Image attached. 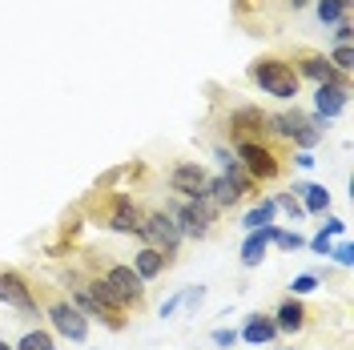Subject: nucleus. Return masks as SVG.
Returning <instances> with one entry per match:
<instances>
[{
    "label": "nucleus",
    "mask_w": 354,
    "mask_h": 350,
    "mask_svg": "<svg viewBox=\"0 0 354 350\" xmlns=\"http://www.w3.org/2000/svg\"><path fill=\"white\" fill-rule=\"evenodd\" d=\"M88 218L97 221L101 230H113V234H133L141 230V218H145V205L137 201L125 190H93L85 201Z\"/></svg>",
    "instance_id": "f257e3e1"
},
{
    "label": "nucleus",
    "mask_w": 354,
    "mask_h": 350,
    "mask_svg": "<svg viewBox=\"0 0 354 350\" xmlns=\"http://www.w3.org/2000/svg\"><path fill=\"white\" fill-rule=\"evenodd\" d=\"M245 77H250V85L262 89L266 97H274V101H298V93H302V81H298L294 65L286 57H278V53L254 57L250 68H245Z\"/></svg>",
    "instance_id": "f03ea898"
},
{
    "label": "nucleus",
    "mask_w": 354,
    "mask_h": 350,
    "mask_svg": "<svg viewBox=\"0 0 354 350\" xmlns=\"http://www.w3.org/2000/svg\"><path fill=\"white\" fill-rule=\"evenodd\" d=\"M234 157H238V165H242L245 174L254 177L258 190L286 174V154H282L270 137H266V141H238V145H234Z\"/></svg>",
    "instance_id": "7ed1b4c3"
},
{
    "label": "nucleus",
    "mask_w": 354,
    "mask_h": 350,
    "mask_svg": "<svg viewBox=\"0 0 354 350\" xmlns=\"http://www.w3.org/2000/svg\"><path fill=\"white\" fill-rule=\"evenodd\" d=\"M88 270L101 274V278L109 282V290L125 302L129 314H141V310H145V302H149V286L137 278V270H133L129 262H97V258H88Z\"/></svg>",
    "instance_id": "20e7f679"
},
{
    "label": "nucleus",
    "mask_w": 354,
    "mask_h": 350,
    "mask_svg": "<svg viewBox=\"0 0 354 350\" xmlns=\"http://www.w3.org/2000/svg\"><path fill=\"white\" fill-rule=\"evenodd\" d=\"M37 298H41V314L48 318V330L57 334V338H68V342H85L88 338V322L81 310L68 302L65 294H41V286H37Z\"/></svg>",
    "instance_id": "39448f33"
},
{
    "label": "nucleus",
    "mask_w": 354,
    "mask_h": 350,
    "mask_svg": "<svg viewBox=\"0 0 354 350\" xmlns=\"http://www.w3.org/2000/svg\"><path fill=\"white\" fill-rule=\"evenodd\" d=\"M169 214H174L177 221V230H181V238H189V241H205V238H214V230H218V218H221V210L209 201V197H198V201H181L177 197L174 205H165Z\"/></svg>",
    "instance_id": "423d86ee"
},
{
    "label": "nucleus",
    "mask_w": 354,
    "mask_h": 350,
    "mask_svg": "<svg viewBox=\"0 0 354 350\" xmlns=\"http://www.w3.org/2000/svg\"><path fill=\"white\" fill-rule=\"evenodd\" d=\"M137 238H141V246H153V250H161L169 262L177 258V250H181V241H185V238H181V230H177L174 214H169L165 205H153V210H145Z\"/></svg>",
    "instance_id": "0eeeda50"
},
{
    "label": "nucleus",
    "mask_w": 354,
    "mask_h": 350,
    "mask_svg": "<svg viewBox=\"0 0 354 350\" xmlns=\"http://www.w3.org/2000/svg\"><path fill=\"white\" fill-rule=\"evenodd\" d=\"M0 306L17 310L24 318H41V298H37V282L12 270V266H0Z\"/></svg>",
    "instance_id": "6e6552de"
},
{
    "label": "nucleus",
    "mask_w": 354,
    "mask_h": 350,
    "mask_svg": "<svg viewBox=\"0 0 354 350\" xmlns=\"http://www.w3.org/2000/svg\"><path fill=\"white\" fill-rule=\"evenodd\" d=\"M61 282H65V290H68L65 298H68V302H73L77 310H81V314H85L88 322H101V326L113 330V334H121V330L129 326V322L113 318L109 310H101V306H97V298L88 294V286H85V270H65V274H61Z\"/></svg>",
    "instance_id": "1a4fd4ad"
},
{
    "label": "nucleus",
    "mask_w": 354,
    "mask_h": 350,
    "mask_svg": "<svg viewBox=\"0 0 354 350\" xmlns=\"http://www.w3.org/2000/svg\"><path fill=\"white\" fill-rule=\"evenodd\" d=\"M274 137L290 141L294 149H314V145L322 141V129H318V125H310L306 113L282 109V113H270V141H274Z\"/></svg>",
    "instance_id": "9d476101"
},
{
    "label": "nucleus",
    "mask_w": 354,
    "mask_h": 350,
    "mask_svg": "<svg viewBox=\"0 0 354 350\" xmlns=\"http://www.w3.org/2000/svg\"><path fill=\"white\" fill-rule=\"evenodd\" d=\"M225 133L230 141H266L270 137V113L262 105H234L225 113Z\"/></svg>",
    "instance_id": "9b49d317"
},
{
    "label": "nucleus",
    "mask_w": 354,
    "mask_h": 350,
    "mask_svg": "<svg viewBox=\"0 0 354 350\" xmlns=\"http://www.w3.org/2000/svg\"><path fill=\"white\" fill-rule=\"evenodd\" d=\"M294 73H298V81H314V85H338V81H351V77H342V73H334L330 61H326V53H318V48H294V57H286Z\"/></svg>",
    "instance_id": "f8f14e48"
},
{
    "label": "nucleus",
    "mask_w": 354,
    "mask_h": 350,
    "mask_svg": "<svg viewBox=\"0 0 354 350\" xmlns=\"http://www.w3.org/2000/svg\"><path fill=\"white\" fill-rule=\"evenodd\" d=\"M165 181H169L174 197H181V201H198V197L209 194V174H205V165H198V161H174Z\"/></svg>",
    "instance_id": "ddd939ff"
},
{
    "label": "nucleus",
    "mask_w": 354,
    "mask_h": 350,
    "mask_svg": "<svg viewBox=\"0 0 354 350\" xmlns=\"http://www.w3.org/2000/svg\"><path fill=\"white\" fill-rule=\"evenodd\" d=\"M274 330L278 334H286V338H298V334H306L310 322H314V314H310V306L302 302V298H294V294H286L278 306H274Z\"/></svg>",
    "instance_id": "4468645a"
},
{
    "label": "nucleus",
    "mask_w": 354,
    "mask_h": 350,
    "mask_svg": "<svg viewBox=\"0 0 354 350\" xmlns=\"http://www.w3.org/2000/svg\"><path fill=\"white\" fill-rule=\"evenodd\" d=\"M351 105V81H338V85H314V117L334 121L342 117Z\"/></svg>",
    "instance_id": "2eb2a0df"
},
{
    "label": "nucleus",
    "mask_w": 354,
    "mask_h": 350,
    "mask_svg": "<svg viewBox=\"0 0 354 350\" xmlns=\"http://www.w3.org/2000/svg\"><path fill=\"white\" fill-rule=\"evenodd\" d=\"M274 338H278V330H274V318L270 314H262V310L245 314L242 330H238V342H245V347H270Z\"/></svg>",
    "instance_id": "dca6fc26"
},
{
    "label": "nucleus",
    "mask_w": 354,
    "mask_h": 350,
    "mask_svg": "<svg viewBox=\"0 0 354 350\" xmlns=\"http://www.w3.org/2000/svg\"><path fill=\"white\" fill-rule=\"evenodd\" d=\"M290 194L302 201L306 218H322V214L330 210V190H326V185H318V181H294V185H290Z\"/></svg>",
    "instance_id": "f3484780"
},
{
    "label": "nucleus",
    "mask_w": 354,
    "mask_h": 350,
    "mask_svg": "<svg viewBox=\"0 0 354 350\" xmlns=\"http://www.w3.org/2000/svg\"><path fill=\"white\" fill-rule=\"evenodd\" d=\"M129 266L137 270V278L149 286V282H157V278H161V274H165V270H169L174 262H169L161 250H153V246H141V250L133 254V262H129Z\"/></svg>",
    "instance_id": "a211bd4d"
},
{
    "label": "nucleus",
    "mask_w": 354,
    "mask_h": 350,
    "mask_svg": "<svg viewBox=\"0 0 354 350\" xmlns=\"http://www.w3.org/2000/svg\"><path fill=\"white\" fill-rule=\"evenodd\" d=\"M278 225V221H274ZM274 225H262V230H250L242 238V266L245 270H254V266H262V258L270 254V230Z\"/></svg>",
    "instance_id": "6ab92c4d"
},
{
    "label": "nucleus",
    "mask_w": 354,
    "mask_h": 350,
    "mask_svg": "<svg viewBox=\"0 0 354 350\" xmlns=\"http://www.w3.org/2000/svg\"><path fill=\"white\" fill-rule=\"evenodd\" d=\"M209 201H214V205H218V210H234V205H238V201H242V194H238V185H234V181H230V177L225 174H209Z\"/></svg>",
    "instance_id": "aec40b11"
},
{
    "label": "nucleus",
    "mask_w": 354,
    "mask_h": 350,
    "mask_svg": "<svg viewBox=\"0 0 354 350\" xmlns=\"http://www.w3.org/2000/svg\"><path fill=\"white\" fill-rule=\"evenodd\" d=\"M274 218H278V205H274V197H262L258 205H250L242 218V230L250 234V230H262V225H274Z\"/></svg>",
    "instance_id": "412c9836"
},
{
    "label": "nucleus",
    "mask_w": 354,
    "mask_h": 350,
    "mask_svg": "<svg viewBox=\"0 0 354 350\" xmlns=\"http://www.w3.org/2000/svg\"><path fill=\"white\" fill-rule=\"evenodd\" d=\"M12 350H57V334L48 326H28Z\"/></svg>",
    "instance_id": "4be33fe9"
},
{
    "label": "nucleus",
    "mask_w": 354,
    "mask_h": 350,
    "mask_svg": "<svg viewBox=\"0 0 354 350\" xmlns=\"http://www.w3.org/2000/svg\"><path fill=\"white\" fill-rule=\"evenodd\" d=\"M310 8H314V17L326 24V28H330V24H338L342 17H351V0H314Z\"/></svg>",
    "instance_id": "5701e85b"
},
{
    "label": "nucleus",
    "mask_w": 354,
    "mask_h": 350,
    "mask_svg": "<svg viewBox=\"0 0 354 350\" xmlns=\"http://www.w3.org/2000/svg\"><path fill=\"white\" fill-rule=\"evenodd\" d=\"M270 246H278L282 254H298V250L306 246V238H302L298 230H282V225H274V230H270Z\"/></svg>",
    "instance_id": "b1692460"
},
{
    "label": "nucleus",
    "mask_w": 354,
    "mask_h": 350,
    "mask_svg": "<svg viewBox=\"0 0 354 350\" xmlns=\"http://www.w3.org/2000/svg\"><path fill=\"white\" fill-rule=\"evenodd\" d=\"M326 61H330L334 73L351 77V68H354V48H351V44H334L330 53H326Z\"/></svg>",
    "instance_id": "393cba45"
},
{
    "label": "nucleus",
    "mask_w": 354,
    "mask_h": 350,
    "mask_svg": "<svg viewBox=\"0 0 354 350\" xmlns=\"http://www.w3.org/2000/svg\"><path fill=\"white\" fill-rule=\"evenodd\" d=\"M274 205H278V210H282L290 221H306V210H302V201L290 194V190H286V194H274Z\"/></svg>",
    "instance_id": "a878e982"
},
{
    "label": "nucleus",
    "mask_w": 354,
    "mask_h": 350,
    "mask_svg": "<svg viewBox=\"0 0 354 350\" xmlns=\"http://www.w3.org/2000/svg\"><path fill=\"white\" fill-rule=\"evenodd\" d=\"M318 282H322V274L306 270V274H298V278L290 282V294H294V298H306V294H314V290H318Z\"/></svg>",
    "instance_id": "bb28decb"
},
{
    "label": "nucleus",
    "mask_w": 354,
    "mask_h": 350,
    "mask_svg": "<svg viewBox=\"0 0 354 350\" xmlns=\"http://www.w3.org/2000/svg\"><path fill=\"white\" fill-rule=\"evenodd\" d=\"M209 342H214L218 350H234L238 347V330L234 326H214L209 330Z\"/></svg>",
    "instance_id": "cd10ccee"
},
{
    "label": "nucleus",
    "mask_w": 354,
    "mask_h": 350,
    "mask_svg": "<svg viewBox=\"0 0 354 350\" xmlns=\"http://www.w3.org/2000/svg\"><path fill=\"white\" fill-rule=\"evenodd\" d=\"M201 302H205V286H185L181 290V306L185 310H198Z\"/></svg>",
    "instance_id": "c85d7f7f"
},
{
    "label": "nucleus",
    "mask_w": 354,
    "mask_h": 350,
    "mask_svg": "<svg viewBox=\"0 0 354 350\" xmlns=\"http://www.w3.org/2000/svg\"><path fill=\"white\" fill-rule=\"evenodd\" d=\"M214 157H218L221 174H234V169H242V165H238V157H234V149H225V145H214Z\"/></svg>",
    "instance_id": "c756f323"
},
{
    "label": "nucleus",
    "mask_w": 354,
    "mask_h": 350,
    "mask_svg": "<svg viewBox=\"0 0 354 350\" xmlns=\"http://www.w3.org/2000/svg\"><path fill=\"white\" fill-rule=\"evenodd\" d=\"M330 258L338 266H354V246L351 241H338V246H330Z\"/></svg>",
    "instance_id": "7c9ffc66"
},
{
    "label": "nucleus",
    "mask_w": 354,
    "mask_h": 350,
    "mask_svg": "<svg viewBox=\"0 0 354 350\" xmlns=\"http://www.w3.org/2000/svg\"><path fill=\"white\" fill-rule=\"evenodd\" d=\"M334 28V44H351V37H354V21L351 17H342L338 24H330Z\"/></svg>",
    "instance_id": "2f4dec72"
},
{
    "label": "nucleus",
    "mask_w": 354,
    "mask_h": 350,
    "mask_svg": "<svg viewBox=\"0 0 354 350\" xmlns=\"http://www.w3.org/2000/svg\"><path fill=\"white\" fill-rule=\"evenodd\" d=\"M306 246L314 250V254H322V258H330V246H334V238H326V234L318 230V234H314V238H310Z\"/></svg>",
    "instance_id": "473e14b6"
},
{
    "label": "nucleus",
    "mask_w": 354,
    "mask_h": 350,
    "mask_svg": "<svg viewBox=\"0 0 354 350\" xmlns=\"http://www.w3.org/2000/svg\"><path fill=\"white\" fill-rule=\"evenodd\" d=\"M177 310H181V290H177V294H169V298L157 306V318H174Z\"/></svg>",
    "instance_id": "72a5a7b5"
},
{
    "label": "nucleus",
    "mask_w": 354,
    "mask_h": 350,
    "mask_svg": "<svg viewBox=\"0 0 354 350\" xmlns=\"http://www.w3.org/2000/svg\"><path fill=\"white\" fill-rule=\"evenodd\" d=\"M322 234H326V238H342V234H346V221L342 218H326L322 221Z\"/></svg>",
    "instance_id": "f704fd0d"
},
{
    "label": "nucleus",
    "mask_w": 354,
    "mask_h": 350,
    "mask_svg": "<svg viewBox=\"0 0 354 350\" xmlns=\"http://www.w3.org/2000/svg\"><path fill=\"white\" fill-rule=\"evenodd\" d=\"M314 161H318V157L310 154V149H298V154H294V165H302V169H314Z\"/></svg>",
    "instance_id": "c9c22d12"
},
{
    "label": "nucleus",
    "mask_w": 354,
    "mask_h": 350,
    "mask_svg": "<svg viewBox=\"0 0 354 350\" xmlns=\"http://www.w3.org/2000/svg\"><path fill=\"white\" fill-rule=\"evenodd\" d=\"M310 4H314V0H282L286 12H302V8H310Z\"/></svg>",
    "instance_id": "e433bc0d"
},
{
    "label": "nucleus",
    "mask_w": 354,
    "mask_h": 350,
    "mask_svg": "<svg viewBox=\"0 0 354 350\" xmlns=\"http://www.w3.org/2000/svg\"><path fill=\"white\" fill-rule=\"evenodd\" d=\"M0 350H12V342H4V338H0Z\"/></svg>",
    "instance_id": "4c0bfd02"
},
{
    "label": "nucleus",
    "mask_w": 354,
    "mask_h": 350,
    "mask_svg": "<svg viewBox=\"0 0 354 350\" xmlns=\"http://www.w3.org/2000/svg\"><path fill=\"white\" fill-rule=\"evenodd\" d=\"M282 350H294V347H282Z\"/></svg>",
    "instance_id": "58836bf2"
}]
</instances>
